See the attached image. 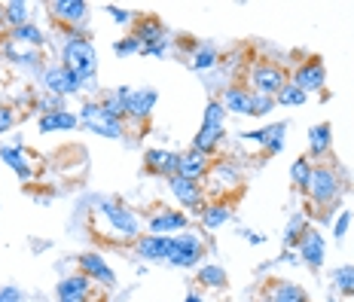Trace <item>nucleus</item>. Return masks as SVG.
<instances>
[{"label": "nucleus", "mask_w": 354, "mask_h": 302, "mask_svg": "<svg viewBox=\"0 0 354 302\" xmlns=\"http://www.w3.org/2000/svg\"><path fill=\"white\" fill-rule=\"evenodd\" d=\"M62 64L77 73L88 89V86L95 83V73H98V49H95L92 37L86 31H77V28H64Z\"/></svg>", "instance_id": "obj_1"}, {"label": "nucleus", "mask_w": 354, "mask_h": 302, "mask_svg": "<svg viewBox=\"0 0 354 302\" xmlns=\"http://www.w3.org/2000/svg\"><path fill=\"white\" fill-rule=\"evenodd\" d=\"M306 196H308V208H318V217L330 220V214L342 198V178H339L336 168L327 165V162H315Z\"/></svg>", "instance_id": "obj_2"}, {"label": "nucleus", "mask_w": 354, "mask_h": 302, "mask_svg": "<svg viewBox=\"0 0 354 302\" xmlns=\"http://www.w3.org/2000/svg\"><path fill=\"white\" fill-rule=\"evenodd\" d=\"M95 214H98L101 220H107L110 235L120 238V241H138L144 235L141 232V217H138L131 208H125L122 202H116V198H98Z\"/></svg>", "instance_id": "obj_3"}, {"label": "nucleus", "mask_w": 354, "mask_h": 302, "mask_svg": "<svg viewBox=\"0 0 354 302\" xmlns=\"http://www.w3.org/2000/svg\"><path fill=\"white\" fill-rule=\"evenodd\" d=\"M226 116L230 113L223 110V104L217 98H211L202 110V125H198V131L193 138V150L205 153V156H214L220 150V144L226 138Z\"/></svg>", "instance_id": "obj_4"}, {"label": "nucleus", "mask_w": 354, "mask_h": 302, "mask_svg": "<svg viewBox=\"0 0 354 302\" xmlns=\"http://www.w3.org/2000/svg\"><path fill=\"white\" fill-rule=\"evenodd\" d=\"M77 120H80V129H86V131H92V135H98V138H110V141H120V138L125 135V122L122 120H116L110 110L101 104V98H88L80 104V113H77Z\"/></svg>", "instance_id": "obj_5"}, {"label": "nucleus", "mask_w": 354, "mask_h": 302, "mask_svg": "<svg viewBox=\"0 0 354 302\" xmlns=\"http://www.w3.org/2000/svg\"><path fill=\"white\" fill-rule=\"evenodd\" d=\"M113 98L120 101L122 113H125V122H147L156 110V101H159V92L150 89V86H141V89H131V86H120L113 92Z\"/></svg>", "instance_id": "obj_6"}, {"label": "nucleus", "mask_w": 354, "mask_h": 302, "mask_svg": "<svg viewBox=\"0 0 354 302\" xmlns=\"http://www.w3.org/2000/svg\"><path fill=\"white\" fill-rule=\"evenodd\" d=\"M131 34L144 43V53L141 55H153V58H165L168 49H171L174 37L156 16H138L135 25H131Z\"/></svg>", "instance_id": "obj_7"}, {"label": "nucleus", "mask_w": 354, "mask_h": 302, "mask_svg": "<svg viewBox=\"0 0 354 302\" xmlns=\"http://www.w3.org/2000/svg\"><path fill=\"white\" fill-rule=\"evenodd\" d=\"M287 83H290V73L278 62H257V64H250V70H248V89L257 95L275 98Z\"/></svg>", "instance_id": "obj_8"}, {"label": "nucleus", "mask_w": 354, "mask_h": 302, "mask_svg": "<svg viewBox=\"0 0 354 302\" xmlns=\"http://www.w3.org/2000/svg\"><path fill=\"white\" fill-rule=\"evenodd\" d=\"M205 256V241L196 232H180L171 235V250H168V266L174 269H198Z\"/></svg>", "instance_id": "obj_9"}, {"label": "nucleus", "mask_w": 354, "mask_h": 302, "mask_svg": "<svg viewBox=\"0 0 354 302\" xmlns=\"http://www.w3.org/2000/svg\"><path fill=\"white\" fill-rule=\"evenodd\" d=\"M40 86H43V92L58 95V98H71V95H80L86 89L83 79H80L71 68H64L62 62L46 64V70H43V77H40Z\"/></svg>", "instance_id": "obj_10"}, {"label": "nucleus", "mask_w": 354, "mask_h": 302, "mask_svg": "<svg viewBox=\"0 0 354 302\" xmlns=\"http://www.w3.org/2000/svg\"><path fill=\"white\" fill-rule=\"evenodd\" d=\"M168 193L177 198V205L189 208L193 214H198L205 205H208V189H205V183L187 180V178H180V174H174V178L168 180Z\"/></svg>", "instance_id": "obj_11"}, {"label": "nucleus", "mask_w": 354, "mask_h": 302, "mask_svg": "<svg viewBox=\"0 0 354 302\" xmlns=\"http://www.w3.org/2000/svg\"><path fill=\"white\" fill-rule=\"evenodd\" d=\"M297 256H299L302 266H308L312 272L324 269V260H327V238H324V232L318 226H308V232L299 238Z\"/></svg>", "instance_id": "obj_12"}, {"label": "nucleus", "mask_w": 354, "mask_h": 302, "mask_svg": "<svg viewBox=\"0 0 354 302\" xmlns=\"http://www.w3.org/2000/svg\"><path fill=\"white\" fill-rule=\"evenodd\" d=\"M77 269L83 272L92 284L104 287V290H113L116 287V272L107 266L104 254H98V250H86V254L77 256Z\"/></svg>", "instance_id": "obj_13"}, {"label": "nucleus", "mask_w": 354, "mask_h": 302, "mask_svg": "<svg viewBox=\"0 0 354 302\" xmlns=\"http://www.w3.org/2000/svg\"><path fill=\"white\" fill-rule=\"evenodd\" d=\"M49 10V19L55 21L58 28H83L88 21V3L86 0H53V3L46 6Z\"/></svg>", "instance_id": "obj_14"}, {"label": "nucleus", "mask_w": 354, "mask_h": 302, "mask_svg": "<svg viewBox=\"0 0 354 302\" xmlns=\"http://www.w3.org/2000/svg\"><path fill=\"white\" fill-rule=\"evenodd\" d=\"M0 53H3L6 62H12L16 68L34 73V77H43V70H46L40 49H28V46H21V43H12L3 37V40H0Z\"/></svg>", "instance_id": "obj_15"}, {"label": "nucleus", "mask_w": 354, "mask_h": 302, "mask_svg": "<svg viewBox=\"0 0 354 302\" xmlns=\"http://www.w3.org/2000/svg\"><path fill=\"white\" fill-rule=\"evenodd\" d=\"M189 229V214L177 208H159L147 220V232L150 235H180Z\"/></svg>", "instance_id": "obj_16"}, {"label": "nucleus", "mask_w": 354, "mask_h": 302, "mask_svg": "<svg viewBox=\"0 0 354 302\" xmlns=\"http://www.w3.org/2000/svg\"><path fill=\"white\" fill-rule=\"evenodd\" d=\"M241 141L248 144H257L263 147L266 156H275V153L284 150V141H287V122H272L266 129H254V131H241Z\"/></svg>", "instance_id": "obj_17"}, {"label": "nucleus", "mask_w": 354, "mask_h": 302, "mask_svg": "<svg viewBox=\"0 0 354 302\" xmlns=\"http://www.w3.org/2000/svg\"><path fill=\"white\" fill-rule=\"evenodd\" d=\"M177 165H180V153L177 150H165V147H150V150H144V168L153 178L171 180L177 174Z\"/></svg>", "instance_id": "obj_18"}, {"label": "nucleus", "mask_w": 354, "mask_h": 302, "mask_svg": "<svg viewBox=\"0 0 354 302\" xmlns=\"http://www.w3.org/2000/svg\"><path fill=\"white\" fill-rule=\"evenodd\" d=\"M241 183V168L232 159H217L211 162V171L205 178V189L208 193H223V189H235Z\"/></svg>", "instance_id": "obj_19"}, {"label": "nucleus", "mask_w": 354, "mask_h": 302, "mask_svg": "<svg viewBox=\"0 0 354 302\" xmlns=\"http://www.w3.org/2000/svg\"><path fill=\"white\" fill-rule=\"evenodd\" d=\"M293 86H299L306 95L312 92H324V86H327V68H324L321 58H308V62H302L297 70H293L290 77Z\"/></svg>", "instance_id": "obj_20"}, {"label": "nucleus", "mask_w": 354, "mask_h": 302, "mask_svg": "<svg viewBox=\"0 0 354 302\" xmlns=\"http://www.w3.org/2000/svg\"><path fill=\"white\" fill-rule=\"evenodd\" d=\"M95 296V284L88 281L83 272H73V275L62 278L55 284V299L58 302H92Z\"/></svg>", "instance_id": "obj_21"}, {"label": "nucleus", "mask_w": 354, "mask_h": 302, "mask_svg": "<svg viewBox=\"0 0 354 302\" xmlns=\"http://www.w3.org/2000/svg\"><path fill=\"white\" fill-rule=\"evenodd\" d=\"M220 104H223L226 113H235V116H254V92L241 83H232L220 92Z\"/></svg>", "instance_id": "obj_22"}, {"label": "nucleus", "mask_w": 354, "mask_h": 302, "mask_svg": "<svg viewBox=\"0 0 354 302\" xmlns=\"http://www.w3.org/2000/svg\"><path fill=\"white\" fill-rule=\"evenodd\" d=\"M168 250H171V235H150L144 232L135 241V254L144 263H168Z\"/></svg>", "instance_id": "obj_23"}, {"label": "nucleus", "mask_w": 354, "mask_h": 302, "mask_svg": "<svg viewBox=\"0 0 354 302\" xmlns=\"http://www.w3.org/2000/svg\"><path fill=\"white\" fill-rule=\"evenodd\" d=\"M211 156H205V153H198L189 147L187 153H180V165H177V174L180 178H187V180H198V183H205V178H208V171H211Z\"/></svg>", "instance_id": "obj_24"}, {"label": "nucleus", "mask_w": 354, "mask_h": 302, "mask_svg": "<svg viewBox=\"0 0 354 302\" xmlns=\"http://www.w3.org/2000/svg\"><path fill=\"white\" fill-rule=\"evenodd\" d=\"M333 153V125L318 122L308 129V159H327Z\"/></svg>", "instance_id": "obj_25"}, {"label": "nucleus", "mask_w": 354, "mask_h": 302, "mask_svg": "<svg viewBox=\"0 0 354 302\" xmlns=\"http://www.w3.org/2000/svg\"><path fill=\"white\" fill-rule=\"evenodd\" d=\"M80 125L77 113L73 110H53V113H43L40 120H37V129H40V135H58V131H73Z\"/></svg>", "instance_id": "obj_26"}, {"label": "nucleus", "mask_w": 354, "mask_h": 302, "mask_svg": "<svg viewBox=\"0 0 354 302\" xmlns=\"http://www.w3.org/2000/svg\"><path fill=\"white\" fill-rule=\"evenodd\" d=\"M0 159H3V165L6 168H12V171H16V178L19 180H31L34 178V165H31V159L25 156V153H21V147L16 144H3L0 147Z\"/></svg>", "instance_id": "obj_27"}, {"label": "nucleus", "mask_w": 354, "mask_h": 302, "mask_svg": "<svg viewBox=\"0 0 354 302\" xmlns=\"http://www.w3.org/2000/svg\"><path fill=\"white\" fill-rule=\"evenodd\" d=\"M196 217H198V223H202V229L214 232V229H220V226H226L232 220V208L226 202H208Z\"/></svg>", "instance_id": "obj_28"}, {"label": "nucleus", "mask_w": 354, "mask_h": 302, "mask_svg": "<svg viewBox=\"0 0 354 302\" xmlns=\"http://www.w3.org/2000/svg\"><path fill=\"white\" fill-rule=\"evenodd\" d=\"M187 62L196 73H208L220 64V53L214 43H193V53L187 55Z\"/></svg>", "instance_id": "obj_29"}, {"label": "nucleus", "mask_w": 354, "mask_h": 302, "mask_svg": "<svg viewBox=\"0 0 354 302\" xmlns=\"http://www.w3.org/2000/svg\"><path fill=\"white\" fill-rule=\"evenodd\" d=\"M3 37L12 43H21V46H28V49H40V53H43V46H46V34H43V28L34 25V21H28V25H21V28H12V31H6Z\"/></svg>", "instance_id": "obj_30"}, {"label": "nucleus", "mask_w": 354, "mask_h": 302, "mask_svg": "<svg viewBox=\"0 0 354 302\" xmlns=\"http://www.w3.org/2000/svg\"><path fill=\"white\" fill-rule=\"evenodd\" d=\"M266 302H308V293L302 284L293 281H272L269 293H266Z\"/></svg>", "instance_id": "obj_31"}, {"label": "nucleus", "mask_w": 354, "mask_h": 302, "mask_svg": "<svg viewBox=\"0 0 354 302\" xmlns=\"http://www.w3.org/2000/svg\"><path fill=\"white\" fill-rule=\"evenodd\" d=\"M0 12H3V28L6 31L21 28V25L31 21V6H28L25 0H6V3H0Z\"/></svg>", "instance_id": "obj_32"}, {"label": "nucleus", "mask_w": 354, "mask_h": 302, "mask_svg": "<svg viewBox=\"0 0 354 302\" xmlns=\"http://www.w3.org/2000/svg\"><path fill=\"white\" fill-rule=\"evenodd\" d=\"M308 226H312V223H308V217H306L302 211H299V214H290V220H287V226H284V235H281L284 247H287V250H297L299 238L308 232Z\"/></svg>", "instance_id": "obj_33"}, {"label": "nucleus", "mask_w": 354, "mask_h": 302, "mask_svg": "<svg viewBox=\"0 0 354 302\" xmlns=\"http://www.w3.org/2000/svg\"><path fill=\"white\" fill-rule=\"evenodd\" d=\"M198 284H202L205 290H223V287L230 284V275H226V269L217 266V263H205V266H198Z\"/></svg>", "instance_id": "obj_34"}, {"label": "nucleus", "mask_w": 354, "mask_h": 302, "mask_svg": "<svg viewBox=\"0 0 354 302\" xmlns=\"http://www.w3.org/2000/svg\"><path fill=\"white\" fill-rule=\"evenodd\" d=\"M330 284H333V290L339 296H354V266H339L330 272Z\"/></svg>", "instance_id": "obj_35"}, {"label": "nucleus", "mask_w": 354, "mask_h": 302, "mask_svg": "<svg viewBox=\"0 0 354 302\" xmlns=\"http://www.w3.org/2000/svg\"><path fill=\"white\" fill-rule=\"evenodd\" d=\"M312 168H315V162L308 159V156L293 159V165H290V183L299 189V193H306V189H308V180H312Z\"/></svg>", "instance_id": "obj_36"}, {"label": "nucleus", "mask_w": 354, "mask_h": 302, "mask_svg": "<svg viewBox=\"0 0 354 302\" xmlns=\"http://www.w3.org/2000/svg\"><path fill=\"white\" fill-rule=\"evenodd\" d=\"M306 98L308 95L299 89V86H293V83H287L281 92L275 95V104H281V107H302L306 104Z\"/></svg>", "instance_id": "obj_37"}, {"label": "nucleus", "mask_w": 354, "mask_h": 302, "mask_svg": "<svg viewBox=\"0 0 354 302\" xmlns=\"http://www.w3.org/2000/svg\"><path fill=\"white\" fill-rule=\"evenodd\" d=\"M113 53L116 58H129V55H141L144 53V43L138 40L135 34H129V37H120V40L113 43Z\"/></svg>", "instance_id": "obj_38"}, {"label": "nucleus", "mask_w": 354, "mask_h": 302, "mask_svg": "<svg viewBox=\"0 0 354 302\" xmlns=\"http://www.w3.org/2000/svg\"><path fill=\"white\" fill-rule=\"evenodd\" d=\"M34 107L40 110V116H43V113H53V110H64V98H58V95L43 92L40 98H34Z\"/></svg>", "instance_id": "obj_39"}, {"label": "nucleus", "mask_w": 354, "mask_h": 302, "mask_svg": "<svg viewBox=\"0 0 354 302\" xmlns=\"http://www.w3.org/2000/svg\"><path fill=\"white\" fill-rule=\"evenodd\" d=\"M351 220H354V214L345 208V211H339V217H336V223H333V235H336V241H342L345 235H348L351 229Z\"/></svg>", "instance_id": "obj_40"}, {"label": "nucleus", "mask_w": 354, "mask_h": 302, "mask_svg": "<svg viewBox=\"0 0 354 302\" xmlns=\"http://www.w3.org/2000/svg\"><path fill=\"white\" fill-rule=\"evenodd\" d=\"M104 12H110V19H113L116 25H122V28L135 25V12L122 10V6H113V3H107V6H104Z\"/></svg>", "instance_id": "obj_41"}, {"label": "nucleus", "mask_w": 354, "mask_h": 302, "mask_svg": "<svg viewBox=\"0 0 354 302\" xmlns=\"http://www.w3.org/2000/svg\"><path fill=\"white\" fill-rule=\"evenodd\" d=\"M16 122H19L16 107H10V104H0V135H3V131H10Z\"/></svg>", "instance_id": "obj_42"}, {"label": "nucleus", "mask_w": 354, "mask_h": 302, "mask_svg": "<svg viewBox=\"0 0 354 302\" xmlns=\"http://www.w3.org/2000/svg\"><path fill=\"white\" fill-rule=\"evenodd\" d=\"M272 110H275V98H269V95H257V92H254V116H269Z\"/></svg>", "instance_id": "obj_43"}, {"label": "nucleus", "mask_w": 354, "mask_h": 302, "mask_svg": "<svg viewBox=\"0 0 354 302\" xmlns=\"http://www.w3.org/2000/svg\"><path fill=\"white\" fill-rule=\"evenodd\" d=\"M0 302H21V290H19L16 284L0 287Z\"/></svg>", "instance_id": "obj_44"}, {"label": "nucleus", "mask_w": 354, "mask_h": 302, "mask_svg": "<svg viewBox=\"0 0 354 302\" xmlns=\"http://www.w3.org/2000/svg\"><path fill=\"white\" fill-rule=\"evenodd\" d=\"M239 235L245 241H250V245H263V241H266V235H257V232H250V229H241Z\"/></svg>", "instance_id": "obj_45"}, {"label": "nucleus", "mask_w": 354, "mask_h": 302, "mask_svg": "<svg viewBox=\"0 0 354 302\" xmlns=\"http://www.w3.org/2000/svg\"><path fill=\"white\" fill-rule=\"evenodd\" d=\"M183 302H205V296H202L198 290H189V293H187V299H183Z\"/></svg>", "instance_id": "obj_46"}]
</instances>
